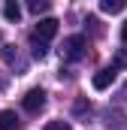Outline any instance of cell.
Wrapping results in <instances>:
<instances>
[{
	"label": "cell",
	"instance_id": "6da1fadb",
	"mask_svg": "<svg viewBox=\"0 0 127 130\" xmlns=\"http://www.w3.org/2000/svg\"><path fill=\"white\" fill-rule=\"evenodd\" d=\"M85 48H88V39H85L82 33H73V36L64 39L61 55H64V61H82V58H85Z\"/></svg>",
	"mask_w": 127,
	"mask_h": 130
},
{
	"label": "cell",
	"instance_id": "7a4b0ae2",
	"mask_svg": "<svg viewBox=\"0 0 127 130\" xmlns=\"http://www.w3.org/2000/svg\"><path fill=\"white\" fill-rule=\"evenodd\" d=\"M21 106H24V112H30V115L42 112V109H45V91H42V88H30V91L21 97Z\"/></svg>",
	"mask_w": 127,
	"mask_h": 130
},
{
	"label": "cell",
	"instance_id": "3957f363",
	"mask_svg": "<svg viewBox=\"0 0 127 130\" xmlns=\"http://www.w3.org/2000/svg\"><path fill=\"white\" fill-rule=\"evenodd\" d=\"M58 33V18H42V21H36V27H33V39H42V42H49L52 36Z\"/></svg>",
	"mask_w": 127,
	"mask_h": 130
},
{
	"label": "cell",
	"instance_id": "277c9868",
	"mask_svg": "<svg viewBox=\"0 0 127 130\" xmlns=\"http://www.w3.org/2000/svg\"><path fill=\"white\" fill-rule=\"evenodd\" d=\"M115 73H118V67H103V70L97 73L94 79H91V85H94L97 91H106V88L115 82Z\"/></svg>",
	"mask_w": 127,
	"mask_h": 130
},
{
	"label": "cell",
	"instance_id": "5b68a950",
	"mask_svg": "<svg viewBox=\"0 0 127 130\" xmlns=\"http://www.w3.org/2000/svg\"><path fill=\"white\" fill-rule=\"evenodd\" d=\"M3 18L12 21V24H18V18H21V6H18V0H3Z\"/></svg>",
	"mask_w": 127,
	"mask_h": 130
},
{
	"label": "cell",
	"instance_id": "8992f818",
	"mask_svg": "<svg viewBox=\"0 0 127 130\" xmlns=\"http://www.w3.org/2000/svg\"><path fill=\"white\" fill-rule=\"evenodd\" d=\"M18 127H21L18 115H15L12 109H3V112H0V130H18Z\"/></svg>",
	"mask_w": 127,
	"mask_h": 130
},
{
	"label": "cell",
	"instance_id": "52a82bcc",
	"mask_svg": "<svg viewBox=\"0 0 127 130\" xmlns=\"http://www.w3.org/2000/svg\"><path fill=\"white\" fill-rule=\"evenodd\" d=\"M127 0H100V9L103 12H109V15H118V12H124Z\"/></svg>",
	"mask_w": 127,
	"mask_h": 130
},
{
	"label": "cell",
	"instance_id": "ba28073f",
	"mask_svg": "<svg viewBox=\"0 0 127 130\" xmlns=\"http://www.w3.org/2000/svg\"><path fill=\"white\" fill-rule=\"evenodd\" d=\"M27 9H30L33 15H39V12H49V9H52V0H27Z\"/></svg>",
	"mask_w": 127,
	"mask_h": 130
},
{
	"label": "cell",
	"instance_id": "9c48e42d",
	"mask_svg": "<svg viewBox=\"0 0 127 130\" xmlns=\"http://www.w3.org/2000/svg\"><path fill=\"white\" fill-rule=\"evenodd\" d=\"M112 67H118V70H127V45L115 52V61H112Z\"/></svg>",
	"mask_w": 127,
	"mask_h": 130
},
{
	"label": "cell",
	"instance_id": "30bf717a",
	"mask_svg": "<svg viewBox=\"0 0 127 130\" xmlns=\"http://www.w3.org/2000/svg\"><path fill=\"white\" fill-rule=\"evenodd\" d=\"M33 39V36H30ZM45 52H49V48H45V42H42V39H33V58H39V61H42V58H45Z\"/></svg>",
	"mask_w": 127,
	"mask_h": 130
},
{
	"label": "cell",
	"instance_id": "8fae6325",
	"mask_svg": "<svg viewBox=\"0 0 127 130\" xmlns=\"http://www.w3.org/2000/svg\"><path fill=\"white\" fill-rule=\"evenodd\" d=\"M3 61H6V64H15V61H18V52H15V45H6V48H3Z\"/></svg>",
	"mask_w": 127,
	"mask_h": 130
},
{
	"label": "cell",
	"instance_id": "7c38bea8",
	"mask_svg": "<svg viewBox=\"0 0 127 130\" xmlns=\"http://www.w3.org/2000/svg\"><path fill=\"white\" fill-rule=\"evenodd\" d=\"M42 130H73V127H70L67 121H49V124H45Z\"/></svg>",
	"mask_w": 127,
	"mask_h": 130
},
{
	"label": "cell",
	"instance_id": "4fadbf2b",
	"mask_svg": "<svg viewBox=\"0 0 127 130\" xmlns=\"http://www.w3.org/2000/svg\"><path fill=\"white\" fill-rule=\"evenodd\" d=\"M121 39H124V42H127V21H124V24H121Z\"/></svg>",
	"mask_w": 127,
	"mask_h": 130
},
{
	"label": "cell",
	"instance_id": "5bb4252c",
	"mask_svg": "<svg viewBox=\"0 0 127 130\" xmlns=\"http://www.w3.org/2000/svg\"><path fill=\"white\" fill-rule=\"evenodd\" d=\"M0 39H3V33H0Z\"/></svg>",
	"mask_w": 127,
	"mask_h": 130
}]
</instances>
